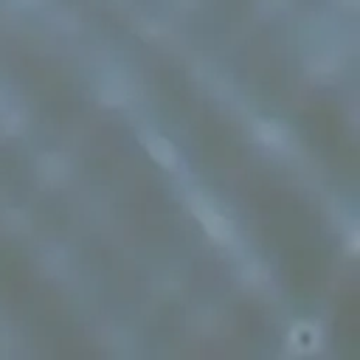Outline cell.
<instances>
[{
  "mask_svg": "<svg viewBox=\"0 0 360 360\" xmlns=\"http://www.w3.org/2000/svg\"><path fill=\"white\" fill-rule=\"evenodd\" d=\"M191 208H194L197 219L202 222V228H205L217 242H228V239H231V222H228V219H225L208 200L194 197V200H191Z\"/></svg>",
  "mask_w": 360,
  "mask_h": 360,
  "instance_id": "obj_1",
  "label": "cell"
},
{
  "mask_svg": "<svg viewBox=\"0 0 360 360\" xmlns=\"http://www.w3.org/2000/svg\"><path fill=\"white\" fill-rule=\"evenodd\" d=\"M146 152H149L160 166H166V169H174V166H177V146H174L169 138H163V135L146 138Z\"/></svg>",
  "mask_w": 360,
  "mask_h": 360,
  "instance_id": "obj_2",
  "label": "cell"
},
{
  "mask_svg": "<svg viewBox=\"0 0 360 360\" xmlns=\"http://www.w3.org/2000/svg\"><path fill=\"white\" fill-rule=\"evenodd\" d=\"M256 135L267 146H284L287 143V135L276 121H256Z\"/></svg>",
  "mask_w": 360,
  "mask_h": 360,
  "instance_id": "obj_3",
  "label": "cell"
}]
</instances>
